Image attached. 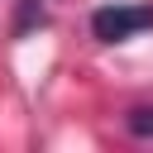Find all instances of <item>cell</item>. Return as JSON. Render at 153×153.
<instances>
[{
  "label": "cell",
  "instance_id": "obj_1",
  "mask_svg": "<svg viewBox=\"0 0 153 153\" xmlns=\"http://www.w3.org/2000/svg\"><path fill=\"white\" fill-rule=\"evenodd\" d=\"M153 29V5H129V0H115V5H100L91 14V33L100 43H124L134 33Z\"/></svg>",
  "mask_w": 153,
  "mask_h": 153
},
{
  "label": "cell",
  "instance_id": "obj_2",
  "mask_svg": "<svg viewBox=\"0 0 153 153\" xmlns=\"http://www.w3.org/2000/svg\"><path fill=\"white\" fill-rule=\"evenodd\" d=\"M124 124H129L139 139H148V134H153V110H148V105H139V110H129V120H124Z\"/></svg>",
  "mask_w": 153,
  "mask_h": 153
}]
</instances>
